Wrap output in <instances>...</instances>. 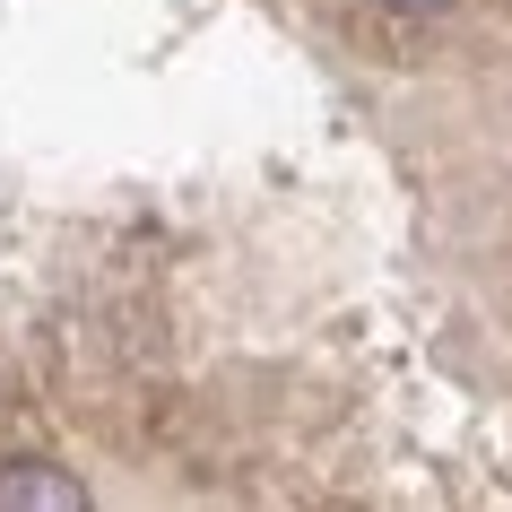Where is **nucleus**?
Returning a JSON list of instances; mask_svg holds the SVG:
<instances>
[{
  "mask_svg": "<svg viewBox=\"0 0 512 512\" xmlns=\"http://www.w3.org/2000/svg\"><path fill=\"white\" fill-rule=\"evenodd\" d=\"M382 9H408V18H426V9H452V0H382Z\"/></svg>",
  "mask_w": 512,
  "mask_h": 512,
  "instance_id": "f03ea898",
  "label": "nucleus"
},
{
  "mask_svg": "<svg viewBox=\"0 0 512 512\" xmlns=\"http://www.w3.org/2000/svg\"><path fill=\"white\" fill-rule=\"evenodd\" d=\"M0 512H87V486L53 460H9L0 469Z\"/></svg>",
  "mask_w": 512,
  "mask_h": 512,
  "instance_id": "f257e3e1",
  "label": "nucleus"
}]
</instances>
